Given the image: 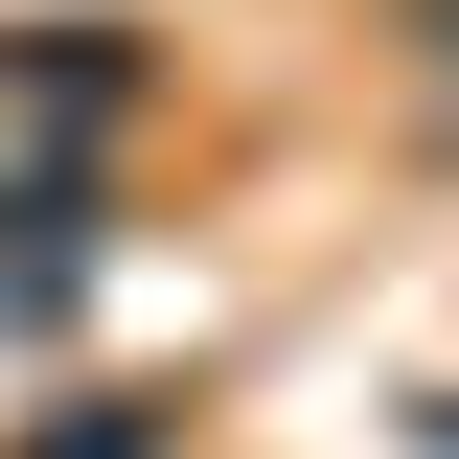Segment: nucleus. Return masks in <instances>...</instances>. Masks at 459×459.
Listing matches in <instances>:
<instances>
[{"label": "nucleus", "mask_w": 459, "mask_h": 459, "mask_svg": "<svg viewBox=\"0 0 459 459\" xmlns=\"http://www.w3.org/2000/svg\"><path fill=\"white\" fill-rule=\"evenodd\" d=\"M0 459H207V391H69L47 437H0Z\"/></svg>", "instance_id": "f257e3e1"}]
</instances>
